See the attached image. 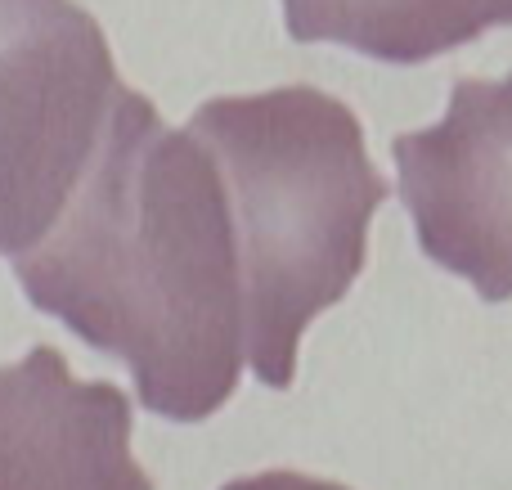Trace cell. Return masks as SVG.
<instances>
[{"label": "cell", "instance_id": "2", "mask_svg": "<svg viewBox=\"0 0 512 490\" xmlns=\"http://www.w3.org/2000/svg\"><path fill=\"white\" fill-rule=\"evenodd\" d=\"M225 180L243 279V347L265 387H292L301 333L351 293L387 180L337 95L279 86L189 117Z\"/></svg>", "mask_w": 512, "mask_h": 490}, {"label": "cell", "instance_id": "7", "mask_svg": "<svg viewBox=\"0 0 512 490\" xmlns=\"http://www.w3.org/2000/svg\"><path fill=\"white\" fill-rule=\"evenodd\" d=\"M221 490H346V486L328 482V477H306V473L279 468V473H256V477H239V482H225Z\"/></svg>", "mask_w": 512, "mask_h": 490}, {"label": "cell", "instance_id": "1", "mask_svg": "<svg viewBox=\"0 0 512 490\" xmlns=\"http://www.w3.org/2000/svg\"><path fill=\"white\" fill-rule=\"evenodd\" d=\"M14 279L36 311L131 365L144 410L198 423L234 396L248 347L225 180L203 135L167 131L140 90L126 86L104 149L14 257Z\"/></svg>", "mask_w": 512, "mask_h": 490}, {"label": "cell", "instance_id": "4", "mask_svg": "<svg viewBox=\"0 0 512 490\" xmlns=\"http://www.w3.org/2000/svg\"><path fill=\"white\" fill-rule=\"evenodd\" d=\"M418 248L486 302L512 297V72L459 77L427 131L391 140Z\"/></svg>", "mask_w": 512, "mask_h": 490}, {"label": "cell", "instance_id": "5", "mask_svg": "<svg viewBox=\"0 0 512 490\" xmlns=\"http://www.w3.org/2000/svg\"><path fill=\"white\" fill-rule=\"evenodd\" d=\"M0 490H158L135 464L131 396L72 378L54 347L0 365Z\"/></svg>", "mask_w": 512, "mask_h": 490}, {"label": "cell", "instance_id": "6", "mask_svg": "<svg viewBox=\"0 0 512 490\" xmlns=\"http://www.w3.org/2000/svg\"><path fill=\"white\" fill-rule=\"evenodd\" d=\"M292 41H333L364 59L423 63L512 27V0H283Z\"/></svg>", "mask_w": 512, "mask_h": 490}, {"label": "cell", "instance_id": "3", "mask_svg": "<svg viewBox=\"0 0 512 490\" xmlns=\"http://www.w3.org/2000/svg\"><path fill=\"white\" fill-rule=\"evenodd\" d=\"M122 95L104 27L77 0H0V257L59 221Z\"/></svg>", "mask_w": 512, "mask_h": 490}]
</instances>
